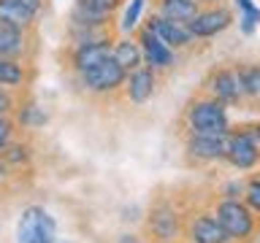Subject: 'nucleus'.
I'll use <instances>...</instances> for the list:
<instances>
[{
	"label": "nucleus",
	"mask_w": 260,
	"mask_h": 243,
	"mask_svg": "<svg viewBox=\"0 0 260 243\" xmlns=\"http://www.w3.org/2000/svg\"><path fill=\"white\" fill-rule=\"evenodd\" d=\"M187 125L190 133H203V135H228V111L225 103L214 100V97H203V100L190 103L187 108Z\"/></svg>",
	"instance_id": "f257e3e1"
},
{
	"label": "nucleus",
	"mask_w": 260,
	"mask_h": 243,
	"mask_svg": "<svg viewBox=\"0 0 260 243\" xmlns=\"http://www.w3.org/2000/svg\"><path fill=\"white\" fill-rule=\"evenodd\" d=\"M57 224L52 214L41 206H30L22 211L16 224V243H54Z\"/></svg>",
	"instance_id": "f03ea898"
},
{
	"label": "nucleus",
	"mask_w": 260,
	"mask_h": 243,
	"mask_svg": "<svg viewBox=\"0 0 260 243\" xmlns=\"http://www.w3.org/2000/svg\"><path fill=\"white\" fill-rule=\"evenodd\" d=\"M81 78V87L87 89V92H95V95H111L117 92L119 87H125V78H127V70L122 68V65L109 57V60L98 62L95 68H89L84 73H79Z\"/></svg>",
	"instance_id": "7ed1b4c3"
},
{
	"label": "nucleus",
	"mask_w": 260,
	"mask_h": 243,
	"mask_svg": "<svg viewBox=\"0 0 260 243\" xmlns=\"http://www.w3.org/2000/svg\"><path fill=\"white\" fill-rule=\"evenodd\" d=\"M217 222L222 224V230L231 235L233 240H247L252 230H255V216H252V208L244 206L239 200H222L214 211Z\"/></svg>",
	"instance_id": "20e7f679"
},
{
	"label": "nucleus",
	"mask_w": 260,
	"mask_h": 243,
	"mask_svg": "<svg viewBox=\"0 0 260 243\" xmlns=\"http://www.w3.org/2000/svg\"><path fill=\"white\" fill-rule=\"evenodd\" d=\"M44 11V0H0V22L30 32Z\"/></svg>",
	"instance_id": "39448f33"
},
{
	"label": "nucleus",
	"mask_w": 260,
	"mask_h": 243,
	"mask_svg": "<svg viewBox=\"0 0 260 243\" xmlns=\"http://www.w3.org/2000/svg\"><path fill=\"white\" fill-rule=\"evenodd\" d=\"M225 159L239 170H249L257 165L260 159V146L252 135V130H241V133H228V149Z\"/></svg>",
	"instance_id": "423d86ee"
},
{
	"label": "nucleus",
	"mask_w": 260,
	"mask_h": 243,
	"mask_svg": "<svg viewBox=\"0 0 260 243\" xmlns=\"http://www.w3.org/2000/svg\"><path fill=\"white\" fill-rule=\"evenodd\" d=\"M233 24V11L228 6H209L201 8V14L187 24L192 32V38H214L217 32H225Z\"/></svg>",
	"instance_id": "0eeeda50"
},
{
	"label": "nucleus",
	"mask_w": 260,
	"mask_h": 243,
	"mask_svg": "<svg viewBox=\"0 0 260 243\" xmlns=\"http://www.w3.org/2000/svg\"><path fill=\"white\" fill-rule=\"evenodd\" d=\"M144 27L152 30L154 35H157L166 46H171V49H184V46H190L192 40H195L187 24L174 22V19H166V16H160V14H152L149 19H146Z\"/></svg>",
	"instance_id": "6e6552de"
},
{
	"label": "nucleus",
	"mask_w": 260,
	"mask_h": 243,
	"mask_svg": "<svg viewBox=\"0 0 260 243\" xmlns=\"http://www.w3.org/2000/svg\"><path fill=\"white\" fill-rule=\"evenodd\" d=\"M206 89H209V97H214V100L225 103V105H233L244 97L236 68H214L206 78Z\"/></svg>",
	"instance_id": "1a4fd4ad"
},
{
	"label": "nucleus",
	"mask_w": 260,
	"mask_h": 243,
	"mask_svg": "<svg viewBox=\"0 0 260 243\" xmlns=\"http://www.w3.org/2000/svg\"><path fill=\"white\" fill-rule=\"evenodd\" d=\"M136 40H138V46H141L144 62L149 65V68H154V70H168L171 65H174V49L162 44V40L154 35L152 30L141 27V30H138V35H136Z\"/></svg>",
	"instance_id": "9d476101"
},
{
	"label": "nucleus",
	"mask_w": 260,
	"mask_h": 243,
	"mask_svg": "<svg viewBox=\"0 0 260 243\" xmlns=\"http://www.w3.org/2000/svg\"><path fill=\"white\" fill-rule=\"evenodd\" d=\"M154 87H157V70L149 68V65H141V68H136V70H130L127 73V78H125V97L130 103H136V105H141L146 103L149 97L154 95Z\"/></svg>",
	"instance_id": "9b49d317"
},
{
	"label": "nucleus",
	"mask_w": 260,
	"mask_h": 243,
	"mask_svg": "<svg viewBox=\"0 0 260 243\" xmlns=\"http://www.w3.org/2000/svg\"><path fill=\"white\" fill-rule=\"evenodd\" d=\"M114 57V40H95V44H76L71 54V65L76 73H84L95 68L98 62Z\"/></svg>",
	"instance_id": "f8f14e48"
},
{
	"label": "nucleus",
	"mask_w": 260,
	"mask_h": 243,
	"mask_svg": "<svg viewBox=\"0 0 260 243\" xmlns=\"http://www.w3.org/2000/svg\"><path fill=\"white\" fill-rule=\"evenodd\" d=\"M225 149H228V135L190 133V138H187V154L195 159H225Z\"/></svg>",
	"instance_id": "ddd939ff"
},
{
	"label": "nucleus",
	"mask_w": 260,
	"mask_h": 243,
	"mask_svg": "<svg viewBox=\"0 0 260 243\" xmlns=\"http://www.w3.org/2000/svg\"><path fill=\"white\" fill-rule=\"evenodd\" d=\"M30 32L16 30L11 24L0 22V57H8V60H24L27 57V38Z\"/></svg>",
	"instance_id": "4468645a"
},
{
	"label": "nucleus",
	"mask_w": 260,
	"mask_h": 243,
	"mask_svg": "<svg viewBox=\"0 0 260 243\" xmlns=\"http://www.w3.org/2000/svg\"><path fill=\"white\" fill-rule=\"evenodd\" d=\"M190 235L195 243H233V238L222 230V224L217 222V216L203 214L190 224Z\"/></svg>",
	"instance_id": "2eb2a0df"
},
{
	"label": "nucleus",
	"mask_w": 260,
	"mask_h": 243,
	"mask_svg": "<svg viewBox=\"0 0 260 243\" xmlns=\"http://www.w3.org/2000/svg\"><path fill=\"white\" fill-rule=\"evenodd\" d=\"M154 6H157L160 16L182 22V24H190L195 16L201 14V6L195 3V0H154Z\"/></svg>",
	"instance_id": "dca6fc26"
},
{
	"label": "nucleus",
	"mask_w": 260,
	"mask_h": 243,
	"mask_svg": "<svg viewBox=\"0 0 260 243\" xmlns=\"http://www.w3.org/2000/svg\"><path fill=\"white\" fill-rule=\"evenodd\" d=\"M114 60H117L127 73L136 70V68H141V65H144V54H141L138 40H133V38L117 40V44H114Z\"/></svg>",
	"instance_id": "f3484780"
},
{
	"label": "nucleus",
	"mask_w": 260,
	"mask_h": 243,
	"mask_svg": "<svg viewBox=\"0 0 260 243\" xmlns=\"http://www.w3.org/2000/svg\"><path fill=\"white\" fill-rule=\"evenodd\" d=\"M27 65L24 60H8V57H0V87H22L27 81Z\"/></svg>",
	"instance_id": "a211bd4d"
},
{
	"label": "nucleus",
	"mask_w": 260,
	"mask_h": 243,
	"mask_svg": "<svg viewBox=\"0 0 260 243\" xmlns=\"http://www.w3.org/2000/svg\"><path fill=\"white\" fill-rule=\"evenodd\" d=\"M236 76L244 97H260V65H236Z\"/></svg>",
	"instance_id": "6ab92c4d"
},
{
	"label": "nucleus",
	"mask_w": 260,
	"mask_h": 243,
	"mask_svg": "<svg viewBox=\"0 0 260 243\" xmlns=\"http://www.w3.org/2000/svg\"><path fill=\"white\" fill-rule=\"evenodd\" d=\"M122 6V0H76V11L95 16V19H111V14Z\"/></svg>",
	"instance_id": "aec40b11"
},
{
	"label": "nucleus",
	"mask_w": 260,
	"mask_h": 243,
	"mask_svg": "<svg viewBox=\"0 0 260 243\" xmlns=\"http://www.w3.org/2000/svg\"><path fill=\"white\" fill-rule=\"evenodd\" d=\"M239 6V27L244 35H252L260 24V8L252 3V0H236Z\"/></svg>",
	"instance_id": "412c9836"
},
{
	"label": "nucleus",
	"mask_w": 260,
	"mask_h": 243,
	"mask_svg": "<svg viewBox=\"0 0 260 243\" xmlns=\"http://www.w3.org/2000/svg\"><path fill=\"white\" fill-rule=\"evenodd\" d=\"M149 224H152V230L160 235L162 240H168V238H174L176 235V214H171L168 208H157L152 214L149 219Z\"/></svg>",
	"instance_id": "4be33fe9"
},
{
	"label": "nucleus",
	"mask_w": 260,
	"mask_h": 243,
	"mask_svg": "<svg viewBox=\"0 0 260 243\" xmlns=\"http://www.w3.org/2000/svg\"><path fill=\"white\" fill-rule=\"evenodd\" d=\"M19 122L27 125V127H36V125H44L46 122V113L38 111L36 103H22L19 105Z\"/></svg>",
	"instance_id": "5701e85b"
},
{
	"label": "nucleus",
	"mask_w": 260,
	"mask_h": 243,
	"mask_svg": "<svg viewBox=\"0 0 260 243\" xmlns=\"http://www.w3.org/2000/svg\"><path fill=\"white\" fill-rule=\"evenodd\" d=\"M141 11H144V0H130L127 11L122 16V30H136L138 19H141Z\"/></svg>",
	"instance_id": "b1692460"
},
{
	"label": "nucleus",
	"mask_w": 260,
	"mask_h": 243,
	"mask_svg": "<svg viewBox=\"0 0 260 243\" xmlns=\"http://www.w3.org/2000/svg\"><path fill=\"white\" fill-rule=\"evenodd\" d=\"M244 197H247V206L252 211H260V178L247 184V189H244Z\"/></svg>",
	"instance_id": "393cba45"
},
{
	"label": "nucleus",
	"mask_w": 260,
	"mask_h": 243,
	"mask_svg": "<svg viewBox=\"0 0 260 243\" xmlns=\"http://www.w3.org/2000/svg\"><path fill=\"white\" fill-rule=\"evenodd\" d=\"M11 135H14V122L8 116H0V151L11 143Z\"/></svg>",
	"instance_id": "a878e982"
},
{
	"label": "nucleus",
	"mask_w": 260,
	"mask_h": 243,
	"mask_svg": "<svg viewBox=\"0 0 260 243\" xmlns=\"http://www.w3.org/2000/svg\"><path fill=\"white\" fill-rule=\"evenodd\" d=\"M119 243H141V240H138L136 235H122V238H119Z\"/></svg>",
	"instance_id": "bb28decb"
},
{
	"label": "nucleus",
	"mask_w": 260,
	"mask_h": 243,
	"mask_svg": "<svg viewBox=\"0 0 260 243\" xmlns=\"http://www.w3.org/2000/svg\"><path fill=\"white\" fill-rule=\"evenodd\" d=\"M195 3H198V6H217L219 0H195Z\"/></svg>",
	"instance_id": "cd10ccee"
},
{
	"label": "nucleus",
	"mask_w": 260,
	"mask_h": 243,
	"mask_svg": "<svg viewBox=\"0 0 260 243\" xmlns=\"http://www.w3.org/2000/svg\"><path fill=\"white\" fill-rule=\"evenodd\" d=\"M252 135H255V141H257V146H260V125L252 127Z\"/></svg>",
	"instance_id": "c85d7f7f"
},
{
	"label": "nucleus",
	"mask_w": 260,
	"mask_h": 243,
	"mask_svg": "<svg viewBox=\"0 0 260 243\" xmlns=\"http://www.w3.org/2000/svg\"><path fill=\"white\" fill-rule=\"evenodd\" d=\"M6 173V165H3V159H0V176H3Z\"/></svg>",
	"instance_id": "c756f323"
}]
</instances>
